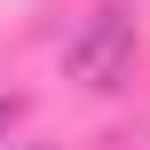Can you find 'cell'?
<instances>
[{
	"instance_id": "obj_3",
	"label": "cell",
	"mask_w": 150,
	"mask_h": 150,
	"mask_svg": "<svg viewBox=\"0 0 150 150\" xmlns=\"http://www.w3.org/2000/svg\"><path fill=\"white\" fill-rule=\"evenodd\" d=\"M16 150H55V142H16Z\"/></svg>"
},
{
	"instance_id": "obj_2",
	"label": "cell",
	"mask_w": 150,
	"mask_h": 150,
	"mask_svg": "<svg viewBox=\"0 0 150 150\" xmlns=\"http://www.w3.org/2000/svg\"><path fill=\"white\" fill-rule=\"evenodd\" d=\"M24 119V95H0V142H8V127Z\"/></svg>"
},
{
	"instance_id": "obj_1",
	"label": "cell",
	"mask_w": 150,
	"mask_h": 150,
	"mask_svg": "<svg viewBox=\"0 0 150 150\" xmlns=\"http://www.w3.org/2000/svg\"><path fill=\"white\" fill-rule=\"evenodd\" d=\"M134 63V16L127 8H87V24L63 47V79L71 87H119Z\"/></svg>"
}]
</instances>
